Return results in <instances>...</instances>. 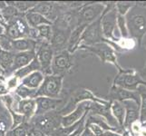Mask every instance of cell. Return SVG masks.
<instances>
[{"mask_svg":"<svg viewBox=\"0 0 146 136\" xmlns=\"http://www.w3.org/2000/svg\"><path fill=\"white\" fill-rule=\"evenodd\" d=\"M6 36L10 38L11 40H17V39H20V38H24L23 36L21 34V33L19 32V30L17 29V27H16L13 22H9L7 27H6Z\"/></svg>","mask_w":146,"mask_h":136,"instance_id":"26","label":"cell"},{"mask_svg":"<svg viewBox=\"0 0 146 136\" xmlns=\"http://www.w3.org/2000/svg\"><path fill=\"white\" fill-rule=\"evenodd\" d=\"M86 126L90 129V131L93 133L94 136H103L104 134V130L101 128L99 125L95 123H88L86 124Z\"/></svg>","mask_w":146,"mask_h":136,"instance_id":"33","label":"cell"},{"mask_svg":"<svg viewBox=\"0 0 146 136\" xmlns=\"http://www.w3.org/2000/svg\"><path fill=\"white\" fill-rule=\"evenodd\" d=\"M92 103L90 101H84L76 104L75 109L68 114L61 117V126L69 127L78 123L87 115V112L91 108Z\"/></svg>","mask_w":146,"mask_h":136,"instance_id":"4","label":"cell"},{"mask_svg":"<svg viewBox=\"0 0 146 136\" xmlns=\"http://www.w3.org/2000/svg\"><path fill=\"white\" fill-rule=\"evenodd\" d=\"M36 57L35 51H27V52H19L15 54L14 63L11 68V71L15 73L17 70L21 69L29 64Z\"/></svg>","mask_w":146,"mask_h":136,"instance_id":"13","label":"cell"},{"mask_svg":"<svg viewBox=\"0 0 146 136\" xmlns=\"http://www.w3.org/2000/svg\"><path fill=\"white\" fill-rule=\"evenodd\" d=\"M103 136H122V135H120L118 133H114L113 132H110V131H105V132H104Z\"/></svg>","mask_w":146,"mask_h":136,"instance_id":"40","label":"cell"},{"mask_svg":"<svg viewBox=\"0 0 146 136\" xmlns=\"http://www.w3.org/2000/svg\"><path fill=\"white\" fill-rule=\"evenodd\" d=\"M72 66L71 54L67 50L58 52L55 55H54L52 61V74L54 75H63L60 74L65 71H67Z\"/></svg>","mask_w":146,"mask_h":136,"instance_id":"6","label":"cell"},{"mask_svg":"<svg viewBox=\"0 0 146 136\" xmlns=\"http://www.w3.org/2000/svg\"><path fill=\"white\" fill-rule=\"evenodd\" d=\"M67 32H70V30H65L59 27H54L53 29L52 37L49 43L53 47L54 51H63L65 45L67 46L68 38L70 36V33Z\"/></svg>","mask_w":146,"mask_h":136,"instance_id":"9","label":"cell"},{"mask_svg":"<svg viewBox=\"0 0 146 136\" xmlns=\"http://www.w3.org/2000/svg\"><path fill=\"white\" fill-rule=\"evenodd\" d=\"M116 25L120 30L121 34L123 37H127L128 36V29L126 27V24H125V19L123 16H121V15H117V21Z\"/></svg>","mask_w":146,"mask_h":136,"instance_id":"32","label":"cell"},{"mask_svg":"<svg viewBox=\"0 0 146 136\" xmlns=\"http://www.w3.org/2000/svg\"><path fill=\"white\" fill-rule=\"evenodd\" d=\"M89 50L96 54L98 56L103 60L104 62H112L115 63V56L113 50L108 46L107 44H95L93 45H88Z\"/></svg>","mask_w":146,"mask_h":136,"instance_id":"14","label":"cell"},{"mask_svg":"<svg viewBox=\"0 0 146 136\" xmlns=\"http://www.w3.org/2000/svg\"><path fill=\"white\" fill-rule=\"evenodd\" d=\"M141 82V80L138 76L131 74L123 73L120 74L118 76L115 78V84L118 85V87L126 89V90H134L138 86V84Z\"/></svg>","mask_w":146,"mask_h":136,"instance_id":"12","label":"cell"},{"mask_svg":"<svg viewBox=\"0 0 146 136\" xmlns=\"http://www.w3.org/2000/svg\"><path fill=\"white\" fill-rule=\"evenodd\" d=\"M17 82H18V79L16 76H13V77H11L8 80L7 84L6 85H7V87L8 88V90L14 89V88L17 87Z\"/></svg>","mask_w":146,"mask_h":136,"instance_id":"36","label":"cell"},{"mask_svg":"<svg viewBox=\"0 0 146 136\" xmlns=\"http://www.w3.org/2000/svg\"><path fill=\"white\" fill-rule=\"evenodd\" d=\"M79 134H80V133H79ZM79 134H78V135H77V136H79Z\"/></svg>","mask_w":146,"mask_h":136,"instance_id":"44","label":"cell"},{"mask_svg":"<svg viewBox=\"0 0 146 136\" xmlns=\"http://www.w3.org/2000/svg\"><path fill=\"white\" fill-rule=\"evenodd\" d=\"M4 74H5V71L3 70V68L0 66V76H3Z\"/></svg>","mask_w":146,"mask_h":136,"instance_id":"43","label":"cell"},{"mask_svg":"<svg viewBox=\"0 0 146 136\" xmlns=\"http://www.w3.org/2000/svg\"><path fill=\"white\" fill-rule=\"evenodd\" d=\"M35 52H36V59L40 64L41 72L44 73L46 75L52 74L51 65L54 51L50 43L47 41H44V40L36 41V47Z\"/></svg>","mask_w":146,"mask_h":136,"instance_id":"2","label":"cell"},{"mask_svg":"<svg viewBox=\"0 0 146 136\" xmlns=\"http://www.w3.org/2000/svg\"><path fill=\"white\" fill-rule=\"evenodd\" d=\"M3 33H4V27L0 24V36H2Z\"/></svg>","mask_w":146,"mask_h":136,"instance_id":"42","label":"cell"},{"mask_svg":"<svg viewBox=\"0 0 146 136\" xmlns=\"http://www.w3.org/2000/svg\"><path fill=\"white\" fill-rule=\"evenodd\" d=\"M79 136H94V135L93 134V133L90 131V129L87 126H85V128L82 131L81 133L79 134Z\"/></svg>","mask_w":146,"mask_h":136,"instance_id":"38","label":"cell"},{"mask_svg":"<svg viewBox=\"0 0 146 136\" xmlns=\"http://www.w3.org/2000/svg\"><path fill=\"white\" fill-rule=\"evenodd\" d=\"M139 94L142 98V106H141V121H146V89L143 86H139Z\"/></svg>","mask_w":146,"mask_h":136,"instance_id":"30","label":"cell"},{"mask_svg":"<svg viewBox=\"0 0 146 136\" xmlns=\"http://www.w3.org/2000/svg\"><path fill=\"white\" fill-rule=\"evenodd\" d=\"M0 49L4 50L7 52L13 53L15 51L14 45H13V40L8 38L6 34H2L0 36Z\"/></svg>","mask_w":146,"mask_h":136,"instance_id":"29","label":"cell"},{"mask_svg":"<svg viewBox=\"0 0 146 136\" xmlns=\"http://www.w3.org/2000/svg\"><path fill=\"white\" fill-rule=\"evenodd\" d=\"M129 28L133 34L137 38H141L146 31V19L142 15L133 16L129 20Z\"/></svg>","mask_w":146,"mask_h":136,"instance_id":"16","label":"cell"},{"mask_svg":"<svg viewBox=\"0 0 146 136\" xmlns=\"http://www.w3.org/2000/svg\"><path fill=\"white\" fill-rule=\"evenodd\" d=\"M35 100H36V109L35 115H42L44 113H50L63 102L62 99L49 98L44 96L36 97Z\"/></svg>","mask_w":146,"mask_h":136,"instance_id":"8","label":"cell"},{"mask_svg":"<svg viewBox=\"0 0 146 136\" xmlns=\"http://www.w3.org/2000/svg\"><path fill=\"white\" fill-rule=\"evenodd\" d=\"M11 3L12 6L16 7L19 13H23L24 15L30 11V10H32L37 4V2H21V1L11 2Z\"/></svg>","mask_w":146,"mask_h":136,"instance_id":"27","label":"cell"},{"mask_svg":"<svg viewBox=\"0 0 146 136\" xmlns=\"http://www.w3.org/2000/svg\"><path fill=\"white\" fill-rule=\"evenodd\" d=\"M27 136H47L44 132H42L41 130L36 129V128H32L28 131Z\"/></svg>","mask_w":146,"mask_h":136,"instance_id":"35","label":"cell"},{"mask_svg":"<svg viewBox=\"0 0 146 136\" xmlns=\"http://www.w3.org/2000/svg\"><path fill=\"white\" fill-rule=\"evenodd\" d=\"M111 113L115 119H117V122L120 123V125H123L125 108L123 103H121V102H118V101H114L111 106Z\"/></svg>","mask_w":146,"mask_h":136,"instance_id":"23","label":"cell"},{"mask_svg":"<svg viewBox=\"0 0 146 136\" xmlns=\"http://www.w3.org/2000/svg\"><path fill=\"white\" fill-rule=\"evenodd\" d=\"M132 7V5L129 4V3H122V2H119L116 4V7L117 8V11L119 13V15H121V16H123V15H125L127 13L128 9Z\"/></svg>","mask_w":146,"mask_h":136,"instance_id":"34","label":"cell"},{"mask_svg":"<svg viewBox=\"0 0 146 136\" xmlns=\"http://www.w3.org/2000/svg\"><path fill=\"white\" fill-rule=\"evenodd\" d=\"M15 54L11 52H7L0 49V66L3 68L5 72L11 71L14 63Z\"/></svg>","mask_w":146,"mask_h":136,"instance_id":"24","label":"cell"},{"mask_svg":"<svg viewBox=\"0 0 146 136\" xmlns=\"http://www.w3.org/2000/svg\"><path fill=\"white\" fill-rule=\"evenodd\" d=\"M36 71H41V67H40V64L38 62V60L36 59V57L35 58L33 61L30 63L29 64H27V66H25L21 69L17 70L14 73V76H16L18 80L23 79L24 77L27 76L28 74H30L33 72Z\"/></svg>","mask_w":146,"mask_h":136,"instance_id":"22","label":"cell"},{"mask_svg":"<svg viewBox=\"0 0 146 136\" xmlns=\"http://www.w3.org/2000/svg\"><path fill=\"white\" fill-rule=\"evenodd\" d=\"M27 133L28 130L27 128V125L25 123H22L15 129L7 132L6 136H27Z\"/></svg>","mask_w":146,"mask_h":136,"instance_id":"31","label":"cell"},{"mask_svg":"<svg viewBox=\"0 0 146 136\" xmlns=\"http://www.w3.org/2000/svg\"><path fill=\"white\" fill-rule=\"evenodd\" d=\"M125 108V118L123 124L126 127H130L139 117V104L133 100H127L123 102Z\"/></svg>","mask_w":146,"mask_h":136,"instance_id":"10","label":"cell"},{"mask_svg":"<svg viewBox=\"0 0 146 136\" xmlns=\"http://www.w3.org/2000/svg\"><path fill=\"white\" fill-rule=\"evenodd\" d=\"M85 27L86 26H76V27L70 33L67 42V51L70 54H73L79 47V44L81 43L82 34Z\"/></svg>","mask_w":146,"mask_h":136,"instance_id":"19","label":"cell"},{"mask_svg":"<svg viewBox=\"0 0 146 136\" xmlns=\"http://www.w3.org/2000/svg\"><path fill=\"white\" fill-rule=\"evenodd\" d=\"M6 124L3 121H0V136H6Z\"/></svg>","mask_w":146,"mask_h":136,"instance_id":"39","label":"cell"},{"mask_svg":"<svg viewBox=\"0 0 146 136\" xmlns=\"http://www.w3.org/2000/svg\"><path fill=\"white\" fill-rule=\"evenodd\" d=\"M110 95L111 97H113V99H115V101H118V102H124V101L127 100H133L139 104V95L136 93L133 92V91H129L118 86H114L112 88Z\"/></svg>","mask_w":146,"mask_h":136,"instance_id":"15","label":"cell"},{"mask_svg":"<svg viewBox=\"0 0 146 136\" xmlns=\"http://www.w3.org/2000/svg\"><path fill=\"white\" fill-rule=\"evenodd\" d=\"M13 45L15 51L19 52H27V51H35L36 47V41L25 37L17 40H13Z\"/></svg>","mask_w":146,"mask_h":136,"instance_id":"21","label":"cell"},{"mask_svg":"<svg viewBox=\"0 0 146 136\" xmlns=\"http://www.w3.org/2000/svg\"><path fill=\"white\" fill-rule=\"evenodd\" d=\"M8 93H9V90L7 87V85L4 83L0 84V96H5V95L8 94Z\"/></svg>","mask_w":146,"mask_h":136,"instance_id":"37","label":"cell"},{"mask_svg":"<svg viewBox=\"0 0 146 136\" xmlns=\"http://www.w3.org/2000/svg\"><path fill=\"white\" fill-rule=\"evenodd\" d=\"M82 126H83V125H82ZM81 132H82V131L80 130V128H79V129H77L76 131H75L74 133H71V134H70V135H68V136H77V135H78L79 133H81Z\"/></svg>","mask_w":146,"mask_h":136,"instance_id":"41","label":"cell"},{"mask_svg":"<svg viewBox=\"0 0 146 136\" xmlns=\"http://www.w3.org/2000/svg\"><path fill=\"white\" fill-rule=\"evenodd\" d=\"M117 10L114 8L111 10L108 13L104 12L101 17V28H102L103 34L107 38L113 37V32L115 30V26H116L117 21Z\"/></svg>","mask_w":146,"mask_h":136,"instance_id":"7","label":"cell"},{"mask_svg":"<svg viewBox=\"0 0 146 136\" xmlns=\"http://www.w3.org/2000/svg\"><path fill=\"white\" fill-rule=\"evenodd\" d=\"M36 93V90L29 89L26 86H24V85H22L21 84L18 85L16 88V91H15V94L21 99H30V98L35 99Z\"/></svg>","mask_w":146,"mask_h":136,"instance_id":"25","label":"cell"},{"mask_svg":"<svg viewBox=\"0 0 146 136\" xmlns=\"http://www.w3.org/2000/svg\"><path fill=\"white\" fill-rule=\"evenodd\" d=\"M44 79V74L41 71H36L21 79V84L29 89L37 90L42 84Z\"/></svg>","mask_w":146,"mask_h":136,"instance_id":"18","label":"cell"},{"mask_svg":"<svg viewBox=\"0 0 146 136\" xmlns=\"http://www.w3.org/2000/svg\"><path fill=\"white\" fill-rule=\"evenodd\" d=\"M101 17L95 20L94 22L87 25L84 30L81 42H84L85 44H87V46L88 45L99 44V42L103 41V33L102 28H101Z\"/></svg>","mask_w":146,"mask_h":136,"instance_id":"5","label":"cell"},{"mask_svg":"<svg viewBox=\"0 0 146 136\" xmlns=\"http://www.w3.org/2000/svg\"><path fill=\"white\" fill-rule=\"evenodd\" d=\"M104 6L101 4L84 5L80 8L77 17V26H87L102 17Z\"/></svg>","mask_w":146,"mask_h":136,"instance_id":"3","label":"cell"},{"mask_svg":"<svg viewBox=\"0 0 146 136\" xmlns=\"http://www.w3.org/2000/svg\"><path fill=\"white\" fill-rule=\"evenodd\" d=\"M36 103L34 98L30 99H21L17 104V113L22 114L25 118H31L36 113Z\"/></svg>","mask_w":146,"mask_h":136,"instance_id":"17","label":"cell"},{"mask_svg":"<svg viewBox=\"0 0 146 136\" xmlns=\"http://www.w3.org/2000/svg\"><path fill=\"white\" fill-rule=\"evenodd\" d=\"M24 16L29 27L37 28L40 26H43V25H50V26L53 25L52 22H50L49 20H47L46 17H43L42 15H40L36 12L31 11V10L25 14Z\"/></svg>","mask_w":146,"mask_h":136,"instance_id":"20","label":"cell"},{"mask_svg":"<svg viewBox=\"0 0 146 136\" xmlns=\"http://www.w3.org/2000/svg\"><path fill=\"white\" fill-rule=\"evenodd\" d=\"M37 30H38L40 38L42 40L44 39V41L50 42V40H51V37H52V34H53L52 26H50V25H43V26L38 27Z\"/></svg>","mask_w":146,"mask_h":136,"instance_id":"28","label":"cell"},{"mask_svg":"<svg viewBox=\"0 0 146 136\" xmlns=\"http://www.w3.org/2000/svg\"><path fill=\"white\" fill-rule=\"evenodd\" d=\"M31 11L36 12L43 17H46L50 22L54 23V21L57 19V10L55 8L54 3L50 2H40L37 3Z\"/></svg>","mask_w":146,"mask_h":136,"instance_id":"11","label":"cell"},{"mask_svg":"<svg viewBox=\"0 0 146 136\" xmlns=\"http://www.w3.org/2000/svg\"><path fill=\"white\" fill-rule=\"evenodd\" d=\"M64 75H44V79L36 90V97L44 96L49 98H58L63 87Z\"/></svg>","mask_w":146,"mask_h":136,"instance_id":"1","label":"cell"}]
</instances>
